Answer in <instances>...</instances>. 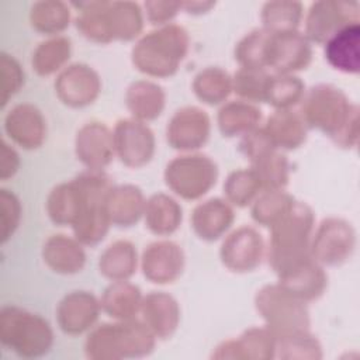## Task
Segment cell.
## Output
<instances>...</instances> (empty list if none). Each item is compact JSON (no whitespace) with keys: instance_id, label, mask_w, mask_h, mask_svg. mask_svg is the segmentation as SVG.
Returning a JSON list of instances; mask_svg holds the SVG:
<instances>
[{"instance_id":"484cf974","label":"cell","mask_w":360,"mask_h":360,"mask_svg":"<svg viewBox=\"0 0 360 360\" xmlns=\"http://www.w3.org/2000/svg\"><path fill=\"white\" fill-rule=\"evenodd\" d=\"M278 284L292 292L300 300L309 302L318 300L328 285V276L323 266L312 257L278 277Z\"/></svg>"},{"instance_id":"9a60e30c","label":"cell","mask_w":360,"mask_h":360,"mask_svg":"<svg viewBox=\"0 0 360 360\" xmlns=\"http://www.w3.org/2000/svg\"><path fill=\"white\" fill-rule=\"evenodd\" d=\"M211 122L207 112L188 105L177 110L166 128V138L173 149L193 152L200 149L210 136Z\"/></svg>"},{"instance_id":"ab89813d","label":"cell","mask_w":360,"mask_h":360,"mask_svg":"<svg viewBox=\"0 0 360 360\" xmlns=\"http://www.w3.org/2000/svg\"><path fill=\"white\" fill-rule=\"evenodd\" d=\"M77 205L79 198L75 183H60L49 193L46 201V211L53 224L59 226H72L77 214Z\"/></svg>"},{"instance_id":"b9f144b4","label":"cell","mask_w":360,"mask_h":360,"mask_svg":"<svg viewBox=\"0 0 360 360\" xmlns=\"http://www.w3.org/2000/svg\"><path fill=\"white\" fill-rule=\"evenodd\" d=\"M262 191V184L252 169L235 170L224 183L226 201L236 207H246L252 204Z\"/></svg>"},{"instance_id":"277c9868","label":"cell","mask_w":360,"mask_h":360,"mask_svg":"<svg viewBox=\"0 0 360 360\" xmlns=\"http://www.w3.org/2000/svg\"><path fill=\"white\" fill-rule=\"evenodd\" d=\"M77 190V214L72 224L75 238L87 246L100 243L111 221L107 212V197L114 187L103 170H86L72 180Z\"/></svg>"},{"instance_id":"7bdbcfd3","label":"cell","mask_w":360,"mask_h":360,"mask_svg":"<svg viewBox=\"0 0 360 360\" xmlns=\"http://www.w3.org/2000/svg\"><path fill=\"white\" fill-rule=\"evenodd\" d=\"M276 357L284 360H316L322 357V347L318 339L312 336L309 330L295 332L276 338Z\"/></svg>"},{"instance_id":"ac0fdd59","label":"cell","mask_w":360,"mask_h":360,"mask_svg":"<svg viewBox=\"0 0 360 360\" xmlns=\"http://www.w3.org/2000/svg\"><path fill=\"white\" fill-rule=\"evenodd\" d=\"M143 276L155 284H169L176 281L184 269V253L172 240H158L150 243L142 255Z\"/></svg>"},{"instance_id":"3957f363","label":"cell","mask_w":360,"mask_h":360,"mask_svg":"<svg viewBox=\"0 0 360 360\" xmlns=\"http://www.w3.org/2000/svg\"><path fill=\"white\" fill-rule=\"evenodd\" d=\"M143 27L141 7L134 1H84L79 7L76 28L98 44L132 41Z\"/></svg>"},{"instance_id":"74e56055","label":"cell","mask_w":360,"mask_h":360,"mask_svg":"<svg viewBox=\"0 0 360 360\" xmlns=\"http://www.w3.org/2000/svg\"><path fill=\"white\" fill-rule=\"evenodd\" d=\"M295 198L281 190H264L252 202V218L255 222L271 228L294 205Z\"/></svg>"},{"instance_id":"603a6c76","label":"cell","mask_w":360,"mask_h":360,"mask_svg":"<svg viewBox=\"0 0 360 360\" xmlns=\"http://www.w3.org/2000/svg\"><path fill=\"white\" fill-rule=\"evenodd\" d=\"M233 219V210L226 200L210 198L194 208L191 226L200 239L214 242L225 235Z\"/></svg>"},{"instance_id":"5b68a950","label":"cell","mask_w":360,"mask_h":360,"mask_svg":"<svg viewBox=\"0 0 360 360\" xmlns=\"http://www.w3.org/2000/svg\"><path fill=\"white\" fill-rule=\"evenodd\" d=\"M155 340L143 321L131 318L94 328L84 342V353L91 360L138 359L153 352Z\"/></svg>"},{"instance_id":"7c38bea8","label":"cell","mask_w":360,"mask_h":360,"mask_svg":"<svg viewBox=\"0 0 360 360\" xmlns=\"http://www.w3.org/2000/svg\"><path fill=\"white\" fill-rule=\"evenodd\" d=\"M114 149L120 160L128 167H142L150 162L156 141L146 122L135 118L120 120L112 131Z\"/></svg>"},{"instance_id":"681fc988","label":"cell","mask_w":360,"mask_h":360,"mask_svg":"<svg viewBox=\"0 0 360 360\" xmlns=\"http://www.w3.org/2000/svg\"><path fill=\"white\" fill-rule=\"evenodd\" d=\"M20 166V158L17 152L8 146L4 141L1 142V163H0V179L7 180L13 177Z\"/></svg>"},{"instance_id":"d6986e66","label":"cell","mask_w":360,"mask_h":360,"mask_svg":"<svg viewBox=\"0 0 360 360\" xmlns=\"http://www.w3.org/2000/svg\"><path fill=\"white\" fill-rule=\"evenodd\" d=\"M101 311L100 300L89 291H72L58 305V325L66 335H80L93 328Z\"/></svg>"},{"instance_id":"f35d334b","label":"cell","mask_w":360,"mask_h":360,"mask_svg":"<svg viewBox=\"0 0 360 360\" xmlns=\"http://www.w3.org/2000/svg\"><path fill=\"white\" fill-rule=\"evenodd\" d=\"M263 28L271 34L298 31L302 4L298 1H267L262 8Z\"/></svg>"},{"instance_id":"e0dca14e","label":"cell","mask_w":360,"mask_h":360,"mask_svg":"<svg viewBox=\"0 0 360 360\" xmlns=\"http://www.w3.org/2000/svg\"><path fill=\"white\" fill-rule=\"evenodd\" d=\"M75 152L87 170H103L115 155L112 131L103 122H87L76 134Z\"/></svg>"},{"instance_id":"44dd1931","label":"cell","mask_w":360,"mask_h":360,"mask_svg":"<svg viewBox=\"0 0 360 360\" xmlns=\"http://www.w3.org/2000/svg\"><path fill=\"white\" fill-rule=\"evenodd\" d=\"M4 131L21 148L37 149L46 138V122L35 105L24 103L13 107L7 112Z\"/></svg>"},{"instance_id":"5bb4252c","label":"cell","mask_w":360,"mask_h":360,"mask_svg":"<svg viewBox=\"0 0 360 360\" xmlns=\"http://www.w3.org/2000/svg\"><path fill=\"white\" fill-rule=\"evenodd\" d=\"M221 262L235 273L255 270L264 256V240L252 226H240L231 232L219 250Z\"/></svg>"},{"instance_id":"f907efd6","label":"cell","mask_w":360,"mask_h":360,"mask_svg":"<svg viewBox=\"0 0 360 360\" xmlns=\"http://www.w3.org/2000/svg\"><path fill=\"white\" fill-rule=\"evenodd\" d=\"M214 6V1H181V8L190 14L207 13Z\"/></svg>"},{"instance_id":"4dcf8cb0","label":"cell","mask_w":360,"mask_h":360,"mask_svg":"<svg viewBox=\"0 0 360 360\" xmlns=\"http://www.w3.org/2000/svg\"><path fill=\"white\" fill-rule=\"evenodd\" d=\"M141 290L128 280L112 281L100 298L101 311L115 321L135 318L141 312L142 304Z\"/></svg>"},{"instance_id":"8992f818","label":"cell","mask_w":360,"mask_h":360,"mask_svg":"<svg viewBox=\"0 0 360 360\" xmlns=\"http://www.w3.org/2000/svg\"><path fill=\"white\" fill-rule=\"evenodd\" d=\"M187 51V31L170 22L139 38L131 58L139 72L152 77H170L177 72Z\"/></svg>"},{"instance_id":"ffe728a7","label":"cell","mask_w":360,"mask_h":360,"mask_svg":"<svg viewBox=\"0 0 360 360\" xmlns=\"http://www.w3.org/2000/svg\"><path fill=\"white\" fill-rule=\"evenodd\" d=\"M276 357V336L267 328H250L239 339L222 342L212 353V359L270 360Z\"/></svg>"},{"instance_id":"4fadbf2b","label":"cell","mask_w":360,"mask_h":360,"mask_svg":"<svg viewBox=\"0 0 360 360\" xmlns=\"http://www.w3.org/2000/svg\"><path fill=\"white\" fill-rule=\"evenodd\" d=\"M311 59V42L300 31L270 32L267 68H271L276 75H294V72L305 69Z\"/></svg>"},{"instance_id":"d4e9b609","label":"cell","mask_w":360,"mask_h":360,"mask_svg":"<svg viewBox=\"0 0 360 360\" xmlns=\"http://www.w3.org/2000/svg\"><path fill=\"white\" fill-rule=\"evenodd\" d=\"M42 257L46 266L59 274L79 273L86 263L83 245L66 235L49 236L44 243Z\"/></svg>"},{"instance_id":"8fae6325","label":"cell","mask_w":360,"mask_h":360,"mask_svg":"<svg viewBox=\"0 0 360 360\" xmlns=\"http://www.w3.org/2000/svg\"><path fill=\"white\" fill-rule=\"evenodd\" d=\"M359 11L357 1H315L308 10L304 35L309 42L325 44L343 27L359 22Z\"/></svg>"},{"instance_id":"e575fe53","label":"cell","mask_w":360,"mask_h":360,"mask_svg":"<svg viewBox=\"0 0 360 360\" xmlns=\"http://www.w3.org/2000/svg\"><path fill=\"white\" fill-rule=\"evenodd\" d=\"M252 170L257 176L262 190H281L287 186L290 177V165L287 158L278 149H270L250 162Z\"/></svg>"},{"instance_id":"7402d4cb","label":"cell","mask_w":360,"mask_h":360,"mask_svg":"<svg viewBox=\"0 0 360 360\" xmlns=\"http://www.w3.org/2000/svg\"><path fill=\"white\" fill-rule=\"evenodd\" d=\"M142 321L158 339L170 338L180 322L177 301L167 292L153 291L142 298Z\"/></svg>"},{"instance_id":"4316f807","label":"cell","mask_w":360,"mask_h":360,"mask_svg":"<svg viewBox=\"0 0 360 360\" xmlns=\"http://www.w3.org/2000/svg\"><path fill=\"white\" fill-rule=\"evenodd\" d=\"M307 125L300 112L276 110L266 121L263 129L276 149L294 150L307 139Z\"/></svg>"},{"instance_id":"f546056e","label":"cell","mask_w":360,"mask_h":360,"mask_svg":"<svg viewBox=\"0 0 360 360\" xmlns=\"http://www.w3.org/2000/svg\"><path fill=\"white\" fill-rule=\"evenodd\" d=\"M143 217L145 224L152 233L167 236L179 229L183 211L173 197L165 193H156L146 200Z\"/></svg>"},{"instance_id":"d590c367","label":"cell","mask_w":360,"mask_h":360,"mask_svg":"<svg viewBox=\"0 0 360 360\" xmlns=\"http://www.w3.org/2000/svg\"><path fill=\"white\" fill-rule=\"evenodd\" d=\"M193 90L198 100L208 105L224 103L232 91V77L218 66L201 70L193 82Z\"/></svg>"},{"instance_id":"f1b7e54d","label":"cell","mask_w":360,"mask_h":360,"mask_svg":"<svg viewBox=\"0 0 360 360\" xmlns=\"http://www.w3.org/2000/svg\"><path fill=\"white\" fill-rule=\"evenodd\" d=\"M163 89L150 80H136L131 83L125 94V103L138 121L148 122L156 120L165 108Z\"/></svg>"},{"instance_id":"2e32d148","label":"cell","mask_w":360,"mask_h":360,"mask_svg":"<svg viewBox=\"0 0 360 360\" xmlns=\"http://www.w3.org/2000/svg\"><path fill=\"white\" fill-rule=\"evenodd\" d=\"M101 82L94 69L84 63L65 68L55 80L58 98L68 107L82 108L91 104L100 94Z\"/></svg>"},{"instance_id":"7a4b0ae2","label":"cell","mask_w":360,"mask_h":360,"mask_svg":"<svg viewBox=\"0 0 360 360\" xmlns=\"http://www.w3.org/2000/svg\"><path fill=\"white\" fill-rule=\"evenodd\" d=\"M314 211L309 205L295 201L288 212L271 228L267 257L277 277L311 259Z\"/></svg>"},{"instance_id":"8d00e7d4","label":"cell","mask_w":360,"mask_h":360,"mask_svg":"<svg viewBox=\"0 0 360 360\" xmlns=\"http://www.w3.org/2000/svg\"><path fill=\"white\" fill-rule=\"evenodd\" d=\"M72 53L70 39L62 35L51 37L41 42L32 55V68L39 76L58 72L69 60Z\"/></svg>"},{"instance_id":"83f0119b","label":"cell","mask_w":360,"mask_h":360,"mask_svg":"<svg viewBox=\"0 0 360 360\" xmlns=\"http://www.w3.org/2000/svg\"><path fill=\"white\" fill-rule=\"evenodd\" d=\"M143 194L134 184H121L111 188L107 197V212L111 225L128 228L135 225L145 211Z\"/></svg>"},{"instance_id":"bcb514c9","label":"cell","mask_w":360,"mask_h":360,"mask_svg":"<svg viewBox=\"0 0 360 360\" xmlns=\"http://www.w3.org/2000/svg\"><path fill=\"white\" fill-rule=\"evenodd\" d=\"M1 69V105L4 107L10 97H13L24 84V70L11 55L1 52L0 55Z\"/></svg>"},{"instance_id":"60d3db41","label":"cell","mask_w":360,"mask_h":360,"mask_svg":"<svg viewBox=\"0 0 360 360\" xmlns=\"http://www.w3.org/2000/svg\"><path fill=\"white\" fill-rule=\"evenodd\" d=\"M305 94V84L295 75H271L266 103L276 110H288L301 103Z\"/></svg>"},{"instance_id":"c3c4849f","label":"cell","mask_w":360,"mask_h":360,"mask_svg":"<svg viewBox=\"0 0 360 360\" xmlns=\"http://www.w3.org/2000/svg\"><path fill=\"white\" fill-rule=\"evenodd\" d=\"M146 18L153 25H167L181 10V1H145Z\"/></svg>"},{"instance_id":"836d02e7","label":"cell","mask_w":360,"mask_h":360,"mask_svg":"<svg viewBox=\"0 0 360 360\" xmlns=\"http://www.w3.org/2000/svg\"><path fill=\"white\" fill-rule=\"evenodd\" d=\"M30 21L35 31L53 35L63 32L70 22L69 6L58 0H44L37 1L31 7Z\"/></svg>"},{"instance_id":"6da1fadb","label":"cell","mask_w":360,"mask_h":360,"mask_svg":"<svg viewBox=\"0 0 360 360\" xmlns=\"http://www.w3.org/2000/svg\"><path fill=\"white\" fill-rule=\"evenodd\" d=\"M304 122L330 136L342 148H354L359 141V108L332 84L311 87L301 100Z\"/></svg>"},{"instance_id":"30bf717a","label":"cell","mask_w":360,"mask_h":360,"mask_svg":"<svg viewBox=\"0 0 360 360\" xmlns=\"http://www.w3.org/2000/svg\"><path fill=\"white\" fill-rule=\"evenodd\" d=\"M356 231L342 218H325L311 238V257L321 266H340L353 255Z\"/></svg>"},{"instance_id":"1f68e13d","label":"cell","mask_w":360,"mask_h":360,"mask_svg":"<svg viewBox=\"0 0 360 360\" xmlns=\"http://www.w3.org/2000/svg\"><path fill=\"white\" fill-rule=\"evenodd\" d=\"M262 121V111L255 104L235 100L224 104L218 111V127L224 136H243L256 129Z\"/></svg>"},{"instance_id":"ba28073f","label":"cell","mask_w":360,"mask_h":360,"mask_svg":"<svg viewBox=\"0 0 360 360\" xmlns=\"http://www.w3.org/2000/svg\"><path fill=\"white\" fill-rule=\"evenodd\" d=\"M255 305L276 338L309 330L311 321L307 302L278 283L260 288L255 297Z\"/></svg>"},{"instance_id":"d6a6232c","label":"cell","mask_w":360,"mask_h":360,"mask_svg":"<svg viewBox=\"0 0 360 360\" xmlns=\"http://www.w3.org/2000/svg\"><path fill=\"white\" fill-rule=\"evenodd\" d=\"M138 256L135 246L128 240H117L100 255V273L111 281L128 280L136 271Z\"/></svg>"},{"instance_id":"ee69618b","label":"cell","mask_w":360,"mask_h":360,"mask_svg":"<svg viewBox=\"0 0 360 360\" xmlns=\"http://www.w3.org/2000/svg\"><path fill=\"white\" fill-rule=\"evenodd\" d=\"M269 39L270 32L264 28H257L246 34L235 48V59L240 68L266 69Z\"/></svg>"},{"instance_id":"f6af8a7d","label":"cell","mask_w":360,"mask_h":360,"mask_svg":"<svg viewBox=\"0 0 360 360\" xmlns=\"http://www.w3.org/2000/svg\"><path fill=\"white\" fill-rule=\"evenodd\" d=\"M271 75L266 69H249L240 68L232 77V91L239 100L248 103H263L266 101L267 87Z\"/></svg>"},{"instance_id":"cb8c5ba5","label":"cell","mask_w":360,"mask_h":360,"mask_svg":"<svg viewBox=\"0 0 360 360\" xmlns=\"http://www.w3.org/2000/svg\"><path fill=\"white\" fill-rule=\"evenodd\" d=\"M325 58L332 68L356 75L360 70V25L349 24L332 35L325 44Z\"/></svg>"},{"instance_id":"9c48e42d","label":"cell","mask_w":360,"mask_h":360,"mask_svg":"<svg viewBox=\"0 0 360 360\" xmlns=\"http://www.w3.org/2000/svg\"><path fill=\"white\" fill-rule=\"evenodd\" d=\"M218 167L212 159L200 153L181 155L165 169L166 186L184 200H198L217 183Z\"/></svg>"},{"instance_id":"52a82bcc","label":"cell","mask_w":360,"mask_h":360,"mask_svg":"<svg viewBox=\"0 0 360 360\" xmlns=\"http://www.w3.org/2000/svg\"><path fill=\"white\" fill-rule=\"evenodd\" d=\"M0 340L21 357L37 359L51 350L53 332L38 314L11 305L0 312Z\"/></svg>"},{"instance_id":"7dc6e473","label":"cell","mask_w":360,"mask_h":360,"mask_svg":"<svg viewBox=\"0 0 360 360\" xmlns=\"http://www.w3.org/2000/svg\"><path fill=\"white\" fill-rule=\"evenodd\" d=\"M21 218V205L15 194L3 188L0 191V221H1V243H6L18 228Z\"/></svg>"}]
</instances>
